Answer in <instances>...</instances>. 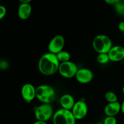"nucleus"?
<instances>
[{
	"label": "nucleus",
	"mask_w": 124,
	"mask_h": 124,
	"mask_svg": "<svg viewBox=\"0 0 124 124\" xmlns=\"http://www.w3.org/2000/svg\"><path fill=\"white\" fill-rule=\"evenodd\" d=\"M60 62L56 55L50 52L44 54L38 62V69L40 73L46 76H50L58 71Z\"/></svg>",
	"instance_id": "1"
},
{
	"label": "nucleus",
	"mask_w": 124,
	"mask_h": 124,
	"mask_svg": "<svg viewBox=\"0 0 124 124\" xmlns=\"http://www.w3.org/2000/svg\"><path fill=\"white\" fill-rule=\"evenodd\" d=\"M56 97L54 88L48 85H40L36 88V98L42 104H50Z\"/></svg>",
	"instance_id": "2"
},
{
	"label": "nucleus",
	"mask_w": 124,
	"mask_h": 124,
	"mask_svg": "<svg viewBox=\"0 0 124 124\" xmlns=\"http://www.w3.org/2000/svg\"><path fill=\"white\" fill-rule=\"evenodd\" d=\"M113 47L111 39L105 35H98L93 41V47L94 50L99 53H108Z\"/></svg>",
	"instance_id": "3"
},
{
	"label": "nucleus",
	"mask_w": 124,
	"mask_h": 124,
	"mask_svg": "<svg viewBox=\"0 0 124 124\" xmlns=\"http://www.w3.org/2000/svg\"><path fill=\"white\" fill-rule=\"evenodd\" d=\"M53 124H75L76 119L71 110L61 108L53 114Z\"/></svg>",
	"instance_id": "4"
},
{
	"label": "nucleus",
	"mask_w": 124,
	"mask_h": 124,
	"mask_svg": "<svg viewBox=\"0 0 124 124\" xmlns=\"http://www.w3.org/2000/svg\"><path fill=\"white\" fill-rule=\"evenodd\" d=\"M35 116L37 121L46 122L53 117L54 111L50 104H42L35 108Z\"/></svg>",
	"instance_id": "5"
},
{
	"label": "nucleus",
	"mask_w": 124,
	"mask_h": 124,
	"mask_svg": "<svg viewBox=\"0 0 124 124\" xmlns=\"http://www.w3.org/2000/svg\"><path fill=\"white\" fill-rule=\"evenodd\" d=\"M77 65L70 61L60 63L58 71L62 77L67 79H70L75 77L78 70Z\"/></svg>",
	"instance_id": "6"
},
{
	"label": "nucleus",
	"mask_w": 124,
	"mask_h": 124,
	"mask_svg": "<svg viewBox=\"0 0 124 124\" xmlns=\"http://www.w3.org/2000/svg\"><path fill=\"white\" fill-rule=\"evenodd\" d=\"M65 46V39L62 35H58L54 36L48 45V52L56 54L63 50Z\"/></svg>",
	"instance_id": "7"
},
{
	"label": "nucleus",
	"mask_w": 124,
	"mask_h": 124,
	"mask_svg": "<svg viewBox=\"0 0 124 124\" xmlns=\"http://www.w3.org/2000/svg\"><path fill=\"white\" fill-rule=\"evenodd\" d=\"M71 111L76 120L83 119L88 113L87 103L82 100L76 102Z\"/></svg>",
	"instance_id": "8"
},
{
	"label": "nucleus",
	"mask_w": 124,
	"mask_h": 124,
	"mask_svg": "<svg viewBox=\"0 0 124 124\" xmlns=\"http://www.w3.org/2000/svg\"><path fill=\"white\" fill-rule=\"evenodd\" d=\"M21 94L23 99L25 102L30 103L36 98V88L31 84H25L22 87Z\"/></svg>",
	"instance_id": "9"
},
{
	"label": "nucleus",
	"mask_w": 124,
	"mask_h": 124,
	"mask_svg": "<svg viewBox=\"0 0 124 124\" xmlns=\"http://www.w3.org/2000/svg\"><path fill=\"white\" fill-rule=\"evenodd\" d=\"M94 75L92 70L86 68L78 69L75 76L76 81L82 84H86L92 82Z\"/></svg>",
	"instance_id": "10"
},
{
	"label": "nucleus",
	"mask_w": 124,
	"mask_h": 124,
	"mask_svg": "<svg viewBox=\"0 0 124 124\" xmlns=\"http://www.w3.org/2000/svg\"><path fill=\"white\" fill-rule=\"evenodd\" d=\"M110 61L119 62L124 59V47L121 46H113L108 53Z\"/></svg>",
	"instance_id": "11"
},
{
	"label": "nucleus",
	"mask_w": 124,
	"mask_h": 124,
	"mask_svg": "<svg viewBox=\"0 0 124 124\" xmlns=\"http://www.w3.org/2000/svg\"><path fill=\"white\" fill-rule=\"evenodd\" d=\"M121 111V104L119 101L108 103L104 108V113L107 116H115Z\"/></svg>",
	"instance_id": "12"
},
{
	"label": "nucleus",
	"mask_w": 124,
	"mask_h": 124,
	"mask_svg": "<svg viewBox=\"0 0 124 124\" xmlns=\"http://www.w3.org/2000/svg\"><path fill=\"white\" fill-rule=\"evenodd\" d=\"M31 5L30 3H21L18 9V16L21 20H26L31 13Z\"/></svg>",
	"instance_id": "13"
},
{
	"label": "nucleus",
	"mask_w": 124,
	"mask_h": 124,
	"mask_svg": "<svg viewBox=\"0 0 124 124\" xmlns=\"http://www.w3.org/2000/svg\"><path fill=\"white\" fill-rule=\"evenodd\" d=\"M60 105L62 108L68 110H71L75 102L73 96L69 94H65L60 98Z\"/></svg>",
	"instance_id": "14"
},
{
	"label": "nucleus",
	"mask_w": 124,
	"mask_h": 124,
	"mask_svg": "<svg viewBox=\"0 0 124 124\" xmlns=\"http://www.w3.org/2000/svg\"><path fill=\"white\" fill-rule=\"evenodd\" d=\"M56 55L60 63L69 61L70 59V54L69 52L65 50L61 51Z\"/></svg>",
	"instance_id": "15"
},
{
	"label": "nucleus",
	"mask_w": 124,
	"mask_h": 124,
	"mask_svg": "<svg viewBox=\"0 0 124 124\" xmlns=\"http://www.w3.org/2000/svg\"><path fill=\"white\" fill-rule=\"evenodd\" d=\"M115 10L119 15L124 16V0H119L115 5Z\"/></svg>",
	"instance_id": "16"
},
{
	"label": "nucleus",
	"mask_w": 124,
	"mask_h": 124,
	"mask_svg": "<svg viewBox=\"0 0 124 124\" xmlns=\"http://www.w3.org/2000/svg\"><path fill=\"white\" fill-rule=\"evenodd\" d=\"M105 98L108 103L116 102L118 101V98L117 96L113 92L109 91L107 92L105 94Z\"/></svg>",
	"instance_id": "17"
},
{
	"label": "nucleus",
	"mask_w": 124,
	"mask_h": 124,
	"mask_svg": "<svg viewBox=\"0 0 124 124\" xmlns=\"http://www.w3.org/2000/svg\"><path fill=\"white\" fill-rule=\"evenodd\" d=\"M97 61L100 64H107L110 61L108 53H99L97 56Z\"/></svg>",
	"instance_id": "18"
},
{
	"label": "nucleus",
	"mask_w": 124,
	"mask_h": 124,
	"mask_svg": "<svg viewBox=\"0 0 124 124\" xmlns=\"http://www.w3.org/2000/svg\"><path fill=\"white\" fill-rule=\"evenodd\" d=\"M104 124H117V119L114 116H107L104 119Z\"/></svg>",
	"instance_id": "19"
},
{
	"label": "nucleus",
	"mask_w": 124,
	"mask_h": 124,
	"mask_svg": "<svg viewBox=\"0 0 124 124\" xmlns=\"http://www.w3.org/2000/svg\"><path fill=\"white\" fill-rule=\"evenodd\" d=\"M7 13V9L6 7L2 5H0V20L3 19Z\"/></svg>",
	"instance_id": "20"
},
{
	"label": "nucleus",
	"mask_w": 124,
	"mask_h": 124,
	"mask_svg": "<svg viewBox=\"0 0 124 124\" xmlns=\"http://www.w3.org/2000/svg\"><path fill=\"white\" fill-rule=\"evenodd\" d=\"M7 67H8V64H7V62L4 61H0V69L4 70V69H7Z\"/></svg>",
	"instance_id": "21"
},
{
	"label": "nucleus",
	"mask_w": 124,
	"mask_h": 124,
	"mask_svg": "<svg viewBox=\"0 0 124 124\" xmlns=\"http://www.w3.org/2000/svg\"><path fill=\"white\" fill-rule=\"evenodd\" d=\"M119 0H104L105 3L109 5H115Z\"/></svg>",
	"instance_id": "22"
},
{
	"label": "nucleus",
	"mask_w": 124,
	"mask_h": 124,
	"mask_svg": "<svg viewBox=\"0 0 124 124\" xmlns=\"http://www.w3.org/2000/svg\"><path fill=\"white\" fill-rule=\"evenodd\" d=\"M118 29L122 32H124V21L121 22L118 25Z\"/></svg>",
	"instance_id": "23"
},
{
	"label": "nucleus",
	"mask_w": 124,
	"mask_h": 124,
	"mask_svg": "<svg viewBox=\"0 0 124 124\" xmlns=\"http://www.w3.org/2000/svg\"><path fill=\"white\" fill-rule=\"evenodd\" d=\"M21 3H30L32 0H18Z\"/></svg>",
	"instance_id": "24"
},
{
	"label": "nucleus",
	"mask_w": 124,
	"mask_h": 124,
	"mask_svg": "<svg viewBox=\"0 0 124 124\" xmlns=\"http://www.w3.org/2000/svg\"><path fill=\"white\" fill-rule=\"evenodd\" d=\"M33 124H47L46 122H43V121H36V122H34Z\"/></svg>",
	"instance_id": "25"
},
{
	"label": "nucleus",
	"mask_w": 124,
	"mask_h": 124,
	"mask_svg": "<svg viewBox=\"0 0 124 124\" xmlns=\"http://www.w3.org/2000/svg\"><path fill=\"white\" fill-rule=\"evenodd\" d=\"M121 112L124 115V101L121 104Z\"/></svg>",
	"instance_id": "26"
},
{
	"label": "nucleus",
	"mask_w": 124,
	"mask_h": 124,
	"mask_svg": "<svg viewBox=\"0 0 124 124\" xmlns=\"http://www.w3.org/2000/svg\"><path fill=\"white\" fill-rule=\"evenodd\" d=\"M122 93H123V94H124V85L123 86V87H122Z\"/></svg>",
	"instance_id": "27"
},
{
	"label": "nucleus",
	"mask_w": 124,
	"mask_h": 124,
	"mask_svg": "<svg viewBox=\"0 0 124 124\" xmlns=\"http://www.w3.org/2000/svg\"><path fill=\"white\" fill-rule=\"evenodd\" d=\"M96 124H104L103 122H98V123H97Z\"/></svg>",
	"instance_id": "28"
},
{
	"label": "nucleus",
	"mask_w": 124,
	"mask_h": 124,
	"mask_svg": "<svg viewBox=\"0 0 124 124\" xmlns=\"http://www.w3.org/2000/svg\"><path fill=\"white\" fill-rule=\"evenodd\" d=\"M123 62H124V60H123Z\"/></svg>",
	"instance_id": "29"
},
{
	"label": "nucleus",
	"mask_w": 124,
	"mask_h": 124,
	"mask_svg": "<svg viewBox=\"0 0 124 124\" xmlns=\"http://www.w3.org/2000/svg\"></svg>",
	"instance_id": "30"
},
{
	"label": "nucleus",
	"mask_w": 124,
	"mask_h": 124,
	"mask_svg": "<svg viewBox=\"0 0 124 124\" xmlns=\"http://www.w3.org/2000/svg\"></svg>",
	"instance_id": "31"
}]
</instances>
